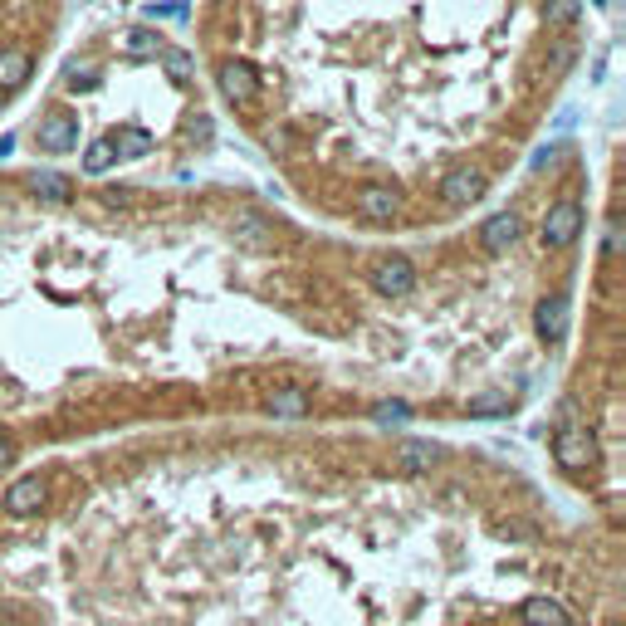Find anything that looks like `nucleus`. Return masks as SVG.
<instances>
[{"mask_svg":"<svg viewBox=\"0 0 626 626\" xmlns=\"http://www.w3.org/2000/svg\"><path fill=\"white\" fill-rule=\"evenodd\" d=\"M372 289H377V294H387V299L412 294V289H416V264L406 260V255H382L377 264H372Z\"/></svg>","mask_w":626,"mask_h":626,"instance_id":"nucleus-1","label":"nucleus"},{"mask_svg":"<svg viewBox=\"0 0 626 626\" xmlns=\"http://www.w3.org/2000/svg\"><path fill=\"white\" fill-rule=\"evenodd\" d=\"M577 231H583V206L577 201H558L544 215V245H573Z\"/></svg>","mask_w":626,"mask_h":626,"instance_id":"nucleus-2","label":"nucleus"},{"mask_svg":"<svg viewBox=\"0 0 626 626\" xmlns=\"http://www.w3.org/2000/svg\"><path fill=\"white\" fill-rule=\"evenodd\" d=\"M553 460L563 470H583L593 460V436H587L583 426H563L558 436H553Z\"/></svg>","mask_w":626,"mask_h":626,"instance_id":"nucleus-3","label":"nucleus"},{"mask_svg":"<svg viewBox=\"0 0 626 626\" xmlns=\"http://www.w3.org/2000/svg\"><path fill=\"white\" fill-rule=\"evenodd\" d=\"M44 499H50V485H44L40 475H25V479H15V485L5 489V509L15 514V519H25V514H40Z\"/></svg>","mask_w":626,"mask_h":626,"instance_id":"nucleus-4","label":"nucleus"},{"mask_svg":"<svg viewBox=\"0 0 626 626\" xmlns=\"http://www.w3.org/2000/svg\"><path fill=\"white\" fill-rule=\"evenodd\" d=\"M441 196L451 201V206H470V201H479V196H485V172H479V166H455V172L441 182Z\"/></svg>","mask_w":626,"mask_h":626,"instance_id":"nucleus-5","label":"nucleus"},{"mask_svg":"<svg viewBox=\"0 0 626 626\" xmlns=\"http://www.w3.org/2000/svg\"><path fill=\"white\" fill-rule=\"evenodd\" d=\"M221 93L231 103H250L260 93V79H255V69L245 64V59H225L221 64Z\"/></svg>","mask_w":626,"mask_h":626,"instance_id":"nucleus-6","label":"nucleus"},{"mask_svg":"<svg viewBox=\"0 0 626 626\" xmlns=\"http://www.w3.org/2000/svg\"><path fill=\"white\" fill-rule=\"evenodd\" d=\"M396 211H402V201H396L392 186H363L357 191V215H363V221L387 225V221H396Z\"/></svg>","mask_w":626,"mask_h":626,"instance_id":"nucleus-7","label":"nucleus"},{"mask_svg":"<svg viewBox=\"0 0 626 626\" xmlns=\"http://www.w3.org/2000/svg\"><path fill=\"white\" fill-rule=\"evenodd\" d=\"M519 231H524V221L514 211H499V215H489L485 225H479V245L489 250V255H504V250L519 240Z\"/></svg>","mask_w":626,"mask_h":626,"instance_id":"nucleus-8","label":"nucleus"},{"mask_svg":"<svg viewBox=\"0 0 626 626\" xmlns=\"http://www.w3.org/2000/svg\"><path fill=\"white\" fill-rule=\"evenodd\" d=\"M40 147H44V152H69V147H79V118L50 113V118L40 123Z\"/></svg>","mask_w":626,"mask_h":626,"instance_id":"nucleus-9","label":"nucleus"},{"mask_svg":"<svg viewBox=\"0 0 626 626\" xmlns=\"http://www.w3.org/2000/svg\"><path fill=\"white\" fill-rule=\"evenodd\" d=\"M534 328H538V338L558 343L563 333H568V299H538V308H534Z\"/></svg>","mask_w":626,"mask_h":626,"instance_id":"nucleus-10","label":"nucleus"},{"mask_svg":"<svg viewBox=\"0 0 626 626\" xmlns=\"http://www.w3.org/2000/svg\"><path fill=\"white\" fill-rule=\"evenodd\" d=\"M392 455H396V465H402V470H412V475H421V470H431V465L441 460V445L402 436V441H396V451H392Z\"/></svg>","mask_w":626,"mask_h":626,"instance_id":"nucleus-11","label":"nucleus"},{"mask_svg":"<svg viewBox=\"0 0 626 626\" xmlns=\"http://www.w3.org/2000/svg\"><path fill=\"white\" fill-rule=\"evenodd\" d=\"M524 621L528 626H573L568 607H563V602H553V597H528L524 602Z\"/></svg>","mask_w":626,"mask_h":626,"instance_id":"nucleus-12","label":"nucleus"},{"mask_svg":"<svg viewBox=\"0 0 626 626\" xmlns=\"http://www.w3.org/2000/svg\"><path fill=\"white\" fill-rule=\"evenodd\" d=\"M264 412L270 416H308V392L304 387H280L264 396Z\"/></svg>","mask_w":626,"mask_h":626,"instance_id":"nucleus-13","label":"nucleus"},{"mask_svg":"<svg viewBox=\"0 0 626 626\" xmlns=\"http://www.w3.org/2000/svg\"><path fill=\"white\" fill-rule=\"evenodd\" d=\"M30 191L40 201H69L74 196V182L64 172H30Z\"/></svg>","mask_w":626,"mask_h":626,"instance_id":"nucleus-14","label":"nucleus"},{"mask_svg":"<svg viewBox=\"0 0 626 626\" xmlns=\"http://www.w3.org/2000/svg\"><path fill=\"white\" fill-rule=\"evenodd\" d=\"M30 79V54L25 50H0V89H20Z\"/></svg>","mask_w":626,"mask_h":626,"instance_id":"nucleus-15","label":"nucleus"},{"mask_svg":"<svg viewBox=\"0 0 626 626\" xmlns=\"http://www.w3.org/2000/svg\"><path fill=\"white\" fill-rule=\"evenodd\" d=\"M108 142H113L118 156H142V152H152V138H147L142 128H123L118 138H108Z\"/></svg>","mask_w":626,"mask_h":626,"instance_id":"nucleus-16","label":"nucleus"},{"mask_svg":"<svg viewBox=\"0 0 626 626\" xmlns=\"http://www.w3.org/2000/svg\"><path fill=\"white\" fill-rule=\"evenodd\" d=\"M118 162V152H113V142L99 138V142H89V152H83V172H93V176H103L108 166Z\"/></svg>","mask_w":626,"mask_h":626,"instance_id":"nucleus-17","label":"nucleus"},{"mask_svg":"<svg viewBox=\"0 0 626 626\" xmlns=\"http://www.w3.org/2000/svg\"><path fill=\"white\" fill-rule=\"evenodd\" d=\"M123 50H128L132 59H147V54H162V44H156L152 30H128V34H123Z\"/></svg>","mask_w":626,"mask_h":626,"instance_id":"nucleus-18","label":"nucleus"},{"mask_svg":"<svg viewBox=\"0 0 626 626\" xmlns=\"http://www.w3.org/2000/svg\"><path fill=\"white\" fill-rule=\"evenodd\" d=\"M235 235L245 240V245H260V240L270 235V225H264L255 211H240V215H235Z\"/></svg>","mask_w":626,"mask_h":626,"instance_id":"nucleus-19","label":"nucleus"},{"mask_svg":"<svg viewBox=\"0 0 626 626\" xmlns=\"http://www.w3.org/2000/svg\"><path fill=\"white\" fill-rule=\"evenodd\" d=\"M499 412H509V392H495V396L470 402V416H499Z\"/></svg>","mask_w":626,"mask_h":626,"instance_id":"nucleus-20","label":"nucleus"},{"mask_svg":"<svg viewBox=\"0 0 626 626\" xmlns=\"http://www.w3.org/2000/svg\"><path fill=\"white\" fill-rule=\"evenodd\" d=\"M162 64H166V74H172V79H191V69H196L186 50H162Z\"/></svg>","mask_w":626,"mask_h":626,"instance_id":"nucleus-21","label":"nucleus"},{"mask_svg":"<svg viewBox=\"0 0 626 626\" xmlns=\"http://www.w3.org/2000/svg\"><path fill=\"white\" fill-rule=\"evenodd\" d=\"M372 416H377L382 426H392V421L402 426V421L412 416V406H406V402H377V406H372Z\"/></svg>","mask_w":626,"mask_h":626,"instance_id":"nucleus-22","label":"nucleus"},{"mask_svg":"<svg viewBox=\"0 0 626 626\" xmlns=\"http://www.w3.org/2000/svg\"><path fill=\"white\" fill-rule=\"evenodd\" d=\"M93 83H99V69H93V64H74V69H69V89H93Z\"/></svg>","mask_w":626,"mask_h":626,"instance_id":"nucleus-23","label":"nucleus"},{"mask_svg":"<svg viewBox=\"0 0 626 626\" xmlns=\"http://www.w3.org/2000/svg\"><path fill=\"white\" fill-rule=\"evenodd\" d=\"M10 460H15V445H10V441H5V436H0V470H5V465H10Z\"/></svg>","mask_w":626,"mask_h":626,"instance_id":"nucleus-24","label":"nucleus"}]
</instances>
